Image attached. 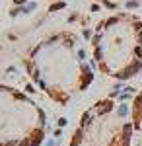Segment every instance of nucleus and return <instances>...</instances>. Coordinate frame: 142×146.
Here are the masks:
<instances>
[{
	"instance_id": "1",
	"label": "nucleus",
	"mask_w": 142,
	"mask_h": 146,
	"mask_svg": "<svg viewBox=\"0 0 142 146\" xmlns=\"http://www.w3.org/2000/svg\"><path fill=\"white\" fill-rule=\"evenodd\" d=\"M82 142V131H76L74 133V136H72V142H70V146H78Z\"/></svg>"
},
{
	"instance_id": "2",
	"label": "nucleus",
	"mask_w": 142,
	"mask_h": 146,
	"mask_svg": "<svg viewBox=\"0 0 142 146\" xmlns=\"http://www.w3.org/2000/svg\"><path fill=\"white\" fill-rule=\"evenodd\" d=\"M117 115H119V117H127V115H129V107H127V105H119Z\"/></svg>"
},
{
	"instance_id": "3",
	"label": "nucleus",
	"mask_w": 142,
	"mask_h": 146,
	"mask_svg": "<svg viewBox=\"0 0 142 146\" xmlns=\"http://www.w3.org/2000/svg\"><path fill=\"white\" fill-rule=\"evenodd\" d=\"M90 123H92V117H90V113H86L84 119H82V127H88Z\"/></svg>"
},
{
	"instance_id": "4",
	"label": "nucleus",
	"mask_w": 142,
	"mask_h": 146,
	"mask_svg": "<svg viewBox=\"0 0 142 146\" xmlns=\"http://www.w3.org/2000/svg\"><path fill=\"white\" fill-rule=\"evenodd\" d=\"M45 146H55V140H53V138H51V140H47V142H45Z\"/></svg>"
},
{
	"instance_id": "5",
	"label": "nucleus",
	"mask_w": 142,
	"mask_h": 146,
	"mask_svg": "<svg viewBox=\"0 0 142 146\" xmlns=\"http://www.w3.org/2000/svg\"><path fill=\"white\" fill-rule=\"evenodd\" d=\"M66 125V119H58V127H64Z\"/></svg>"
}]
</instances>
